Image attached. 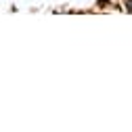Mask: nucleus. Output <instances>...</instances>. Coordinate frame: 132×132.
<instances>
[{
    "mask_svg": "<svg viewBox=\"0 0 132 132\" xmlns=\"http://www.w3.org/2000/svg\"><path fill=\"white\" fill-rule=\"evenodd\" d=\"M124 2V9H126V13H132V0H122Z\"/></svg>",
    "mask_w": 132,
    "mask_h": 132,
    "instance_id": "2",
    "label": "nucleus"
},
{
    "mask_svg": "<svg viewBox=\"0 0 132 132\" xmlns=\"http://www.w3.org/2000/svg\"><path fill=\"white\" fill-rule=\"evenodd\" d=\"M94 6L98 11H109L113 9V0H94Z\"/></svg>",
    "mask_w": 132,
    "mask_h": 132,
    "instance_id": "1",
    "label": "nucleus"
}]
</instances>
